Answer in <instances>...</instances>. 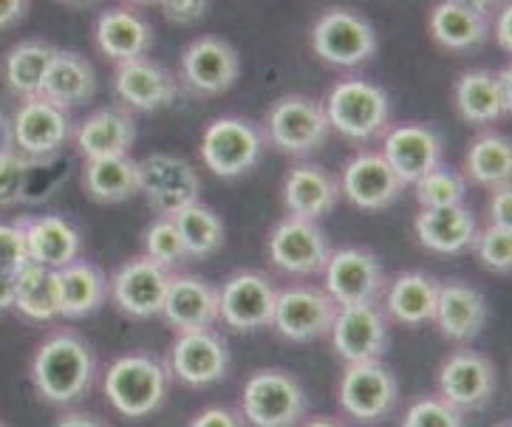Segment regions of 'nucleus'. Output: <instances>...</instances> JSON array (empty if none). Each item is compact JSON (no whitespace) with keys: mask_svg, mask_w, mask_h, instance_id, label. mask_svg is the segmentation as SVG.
<instances>
[{"mask_svg":"<svg viewBox=\"0 0 512 427\" xmlns=\"http://www.w3.org/2000/svg\"><path fill=\"white\" fill-rule=\"evenodd\" d=\"M323 289L337 306L377 303L385 289V272L380 258L363 247H346L331 252L323 269Z\"/></svg>","mask_w":512,"mask_h":427,"instance_id":"f3484780","label":"nucleus"},{"mask_svg":"<svg viewBox=\"0 0 512 427\" xmlns=\"http://www.w3.org/2000/svg\"><path fill=\"white\" fill-rule=\"evenodd\" d=\"M309 43L317 60L337 68H357L377 54L374 26L354 9L334 6L312 23Z\"/></svg>","mask_w":512,"mask_h":427,"instance_id":"39448f33","label":"nucleus"},{"mask_svg":"<svg viewBox=\"0 0 512 427\" xmlns=\"http://www.w3.org/2000/svg\"><path fill=\"white\" fill-rule=\"evenodd\" d=\"M94 94H97L94 63L88 57H83L80 51L57 49L49 66V74L43 80L40 97L54 102L63 111H71V108H80L85 102H91Z\"/></svg>","mask_w":512,"mask_h":427,"instance_id":"7c9ffc66","label":"nucleus"},{"mask_svg":"<svg viewBox=\"0 0 512 427\" xmlns=\"http://www.w3.org/2000/svg\"><path fill=\"white\" fill-rule=\"evenodd\" d=\"M323 108H326L331 131H337L351 142H371L377 136H385L391 128L388 91L360 77L331 85Z\"/></svg>","mask_w":512,"mask_h":427,"instance_id":"7ed1b4c3","label":"nucleus"},{"mask_svg":"<svg viewBox=\"0 0 512 427\" xmlns=\"http://www.w3.org/2000/svg\"><path fill=\"white\" fill-rule=\"evenodd\" d=\"M428 32L436 46L447 51H473L490 37V15L442 0L430 9Z\"/></svg>","mask_w":512,"mask_h":427,"instance_id":"473e14b6","label":"nucleus"},{"mask_svg":"<svg viewBox=\"0 0 512 427\" xmlns=\"http://www.w3.org/2000/svg\"><path fill=\"white\" fill-rule=\"evenodd\" d=\"M512 9H510V0H504V9H501V15H498L496 20V29H493V34H496V43L501 46V49L510 54L512 51Z\"/></svg>","mask_w":512,"mask_h":427,"instance_id":"3c124183","label":"nucleus"},{"mask_svg":"<svg viewBox=\"0 0 512 427\" xmlns=\"http://www.w3.org/2000/svg\"><path fill=\"white\" fill-rule=\"evenodd\" d=\"M15 309L34 323L60 317V278L57 269L29 263L15 275Z\"/></svg>","mask_w":512,"mask_h":427,"instance_id":"e433bc0d","label":"nucleus"},{"mask_svg":"<svg viewBox=\"0 0 512 427\" xmlns=\"http://www.w3.org/2000/svg\"><path fill=\"white\" fill-rule=\"evenodd\" d=\"M241 74V57L230 40L204 34L196 37L179 60V85L199 97H221Z\"/></svg>","mask_w":512,"mask_h":427,"instance_id":"f8f14e48","label":"nucleus"},{"mask_svg":"<svg viewBox=\"0 0 512 427\" xmlns=\"http://www.w3.org/2000/svg\"><path fill=\"white\" fill-rule=\"evenodd\" d=\"M436 329L453 343H470L476 340L484 323H487V300L479 289L467 286L462 280H447L439 283L436 297V314H433Z\"/></svg>","mask_w":512,"mask_h":427,"instance_id":"cd10ccee","label":"nucleus"},{"mask_svg":"<svg viewBox=\"0 0 512 427\" xmlns=\"http://www.w3.org/2000/svg\"><path fill=\"white\" fill-rule=\"evenodd\" d=\"M241 413L249 427H298L306 416V391L281 368H261L244 382Z\"/></svg>","mask_w":512,"mask_h":427,"instance_id":"20e7f679","label":"nucleus"},{"mask_svg":"<svg viewBox=\"0 0 512 427\" xmlns=\"http://www.w3.org/2000/svg\"><path fill=\"white\" fill-rule=\"evenodd\" d=\"M139 196H145L156 215L173 218L199 201L201 179L196 167L182 156L150 153L139 162Z\"/></svg>","mask_w":512,"mask_h":427,"instance_id":"9d476101","label":"nucleus"},{"mask_svg":"<svg viewBox=\"0 0 512 427\" xmlns=\"http://www.w3.org/2000/svg\"><path fill=\"white\" fill-rule=\"evenodd\" d=\"M17 224L23 227L32 263L63 269L80 258L83 249L80 230L63 215H32V218H20Z\"/></svg>","mask_w":512,"mask_h":427,"instance_id":"c85d7f7f","label":"nucleus"},{"mask_svg":"<svg viewBox=\"0 0 512 427\" xmlns=\"http://www.w3.org/2000/svg\"><path fill=\"white\" fill-rule=\"evenodd\" d=\"M32 263L29 247H26V235L20 224H3L0 221V272L17 275Z\"/></svg>","mask_w":512,"mask_h":427,"instance_id":"a18cd8bd","label":"nucleus"},{"mask_svg":"<svg viewBox=\"0 0 512 427\" xmlns=\"http://www.w3.org/2000/svg\"><path fill=\"white\" fill-rule=\"evenodd\" d=\"M498 427H512V425H510V422H504V425H498Z\"/></svg>","mask_w":512,"mask_h":427,"instance_id":"bf43d9fd","label":"nucleus"},{"mask_svg":"<svg viewBox=\"0 0 512 427\" xmlns=\"http://www.w3.org/2000/svg\"><path fill=\"white\" fill-rule=\"evenodd\" d=\"M487 218L490 224L498 227H512V190L510 184H501L490 190V201H487Z\"/></svg>","mask_w":512,"mask_h":427,"instance_id":"de8ad7c7","label":"nucleus"},{"mask_svg":"<svg viewBox=\"0 0 512 427\" xmlns=\"http://www.w3.org/2000/svg\"><path fill=\"white\" fill-rule=\"evenodd\" d=\"M60 278V317L80 320L100 309L108 297V278L97 263L77 261L57 269Z\"/></svg>","mask_w":512,"mask_h":427,"instance_id":"c9c22d12","label":"nucleus"},{"mask_svg":"<svg viewBox=\"0 0 512 427\" xmlns=\"http://www.w3.org/2000/svg\"><path fill=\"white\" fill-rule=\"evenodd\" d=\"M470 247H473L484 269H490L496 275H510L512 272V227L487 224L476 232Z\"/></svg>","mask_w":512,"mask_h":427,"instance_id":"79ce46f5","label":"nucleus"},{"mask_svg":"<svg viewBox=\"0 0 512 427\" xmlns=\"http://www.w3.org/2000/svg\"><path fill=\"white\" fill-rule=\"evenodd\" d=\"M303 427H346L343 422H337V419H331V416H314L309 419Z\"/></svg>","mask_w":512,"mask_h":427,"instance_id":"6e6d98bb","label":"nucleus"},{"mask_svg":"<svg viewBox=\"0 0 512 427\" xmlns=\"http://www.w3.org/2000/svg\"><path fill=\"white\" fill-rule=\"evenodd\" d=\"M402 427H464V416L442 396H425L408 408Z\"/></svg>","mask_w":512,"mask_h":427,"instance_id":"37998d69","label":"nucleus"},{"mask_svg":"<svg viewBox=\"0 0 512 427\" xmlns=\"http://www.w3.org/2000/svg\"><path fill=\"white\" fill-rule=\"evenodd\" d=\"M405 190V181L394 173V167L385 162L382 153L363 150L354 159H348L340 176V193L351 201L357 210H388Z\"/></svg>","mask_w":512,"mask_h":427,"instance_id":"4be33fe9","label":"nucleus"},{"mask_svg":"<svg viewBox=\"0 0 512 427\" xmlns=\"http://www.w3.org/2000/svg\"><path fill=\"white\" fill-rule=\"evenodd\" d=\"M32 162L23 159L15 148L0 150V207H12L26 196Z\"/></svg>","mask_w":512,"mask_h":427,"instance_id":"c03bdc74","label":"nucleus"},{"mask_svg":"<svg viewBox=\"0 0 512 427\" xmlns=\"http://www.w3.org/2000/svg\"><path fill=\"white\" fill-rule=\"evenodd\" d=\"M173 221H176V230L182 235L187 258H210L224 247L227 230H224L221 215L215 213L213 207L196 201V204H190V207H184L173 215Z\"/></svg>","mask_w":512,"mask_h":427,"instance_id":"58836bf2","label":"nucleus"},{"mask_svg":"<svg viewBox=\"0 0 512 427\" xmlns=\"http://www.w3.org/2000/svg\"><path fill=\"white\" fill-rule=\"evenodd\" d=\"M380 153L408 187L442 165V139L425 125H397L382 136Z\"/></svg>","mask_w":512,"mask_h":427,"instance_id":"a878e982","label":"nucleus"},{"mask_svg":"<svg viewBox=\"0 0 512 427\" xmlns=\"http://www.w3.org/2000/svg\"><path fill=\"white\" fill-rule=\"evenodd\" d=\"M450 3H459L464 9H473V12H481V15H490L501 0H450Z\"/></svg>","mask_w":512,"mask_h":427,"instance_id":"5fc2aeb1","label":"nucleus"},{"mask_svg":"<svg viewBox=\"0 0 512 427\" xmlns=\"http://www.w3.org/2000/svg\"><path fill=\"white\" fill-rule=\"evenodd\" d=\"M266 252H269V261L281 272L309 278V275H323L331 247L326 232L320 230L317 221L286 215L269 230Z\"/></svg>","mask_w":512,"mask_h":427,"instance_id":"9b49d317","label":"nucleus"},{"mask_svg":"<svg viewBox=\"0 0 512 427\" xmlns=\"http://www.w3.org/2000/svg\"><path fill=\"white\" fill-rule=\"evenodd\" d=\"M114 94L128 111L153 114L165 111L179 97V77L150 57L114 66Z\"/></svg>","mask_w":512,"mask_h":427,"instance_id":"412c9836","label":"nucleus"},{"mask_svg":"<svg viewBox=\"0 0 512 427\" xmlns=\"http://www.w3.org/2000/svg\"><path fill=\"white\" fill-rule=\"evenodd\" d=\"M413 193L422 210H439V207H453L464 204L467 196V181L459 170L453 167H433L422 179L413 181Z\"/></svg>","mask_w":512,"mask_h":427,"instance_id":"ea45409f","label":"nucleus"},{"mask_svg":"<svg viewBox=\"0 0 512 427\" xmlns=\"http://www.w3.org/2000/svg\"><path fill=\"white\" fill-rule=\"evenodd\" d=\"M66 3H77V6H83V3H94V0H66Z\"/></svg>","mask_w":512,"mask_h":427,"instance_id":"13d9d810","label":"nucleus"},{"mask_svg":"<svg viewBox=\"0 0 512 427\" xmlns=\"http://www.w3.org/2000/svg\"><path fill=\"white\" fill-rule=\"evenodd\" d=\"M102 388L119 416L145 419L165 405L170 371L165 362L148 351H131L108 365Z\"/></svg>","mask_w":512,"mask_h":427,"instance_id":"f03ea898","label":"nucleus"},{"mask_svg":"<svg viewBox=\"0 0 512 427\" xmlns=\"http://www.w3.org/2000/svg\"><path fill=\"white\" fill-rule=\"evenodd\" d=\"M230 368V348L213 329L184 331L173 340L167 354V371L187 388L215 385L230 374Z\"/></svg>","mask_w":512,"mask_h":427,"instance_id":"a211bd4d","label":"nucleus"},{"mask_svg":"<svg viewBox=\"0 0 512 427\" xmlns=\"http://www.w3.org/2000/svg\"><path fill=\"white\" fill-rule=\"evenodd\" d=\"M85 196L97 204H122L139 196V162L128 156L88 159L83 167Z\"/></svg>","mask_w":512,"mask_h":427,"instance_id":"f704fd0d","label":"nucleus"},{"mask_svg":"<svg viewBox=\"0 0 512 427\" xmlns=\"http://www.w3.org/2000/svg\"><path fill=\"white\" fill-rule=\"evenodd\" d=\"M337 303L326 295V289L317 286H289L278 289L272 329L289 343H312L320 337H329Z\"/></svg>","mask_w":512,"mask_h":427,"instance_id":"2eb2a0df","label":"nucleus"},{"mask_svg":"<svg viewBox=\"0 0 512 427\" xmlns=\"http://www.w3.org/2000/svg\"><path fill=\"white\" fill-rule=\"evenodd\" d=\"M54 427H111L105 419L94 416V413H83V411H71L66 416H60Z\"/></svg>","mask_w":512,"mask_h":427,"instance_id":"603ef678","label":"nucleus"},{"mask_svg":"<svg viewBox=\"0 0 512 427\" xmlns=\"http://www.w3.org/2000/svg\"><path fill=\"white\" fill-rule=\"evenodd\" d=\"M334 354L346 362L382 360L388 351V314L377 303H354L340 306L331 323Z\"/></svg>","mask_w":512,"mask_h":427,"instance_id":"6ab92c4d","label":"nucleus"},{"mask_svg":"<svg viewBox=\"0 0 512 427\" xmlns=\"http://www.w3.org/2000/svg\"><path fill=\"white\" fill-rule=\"evenodd\" d=\"M74 148L88 159H108V156H128L136 142V119L125 105H108L88 114L71 133Z\"/></svg>","mask_w":512,"mask_h":427,"instance_id":"5701e85b","label":"nucleus"},{"mask_svg":"<svg viewBox=\"0 0 512 427\" xmlns=\"http://www.w3.org/2000/svg\"><path fill=\"white\" fill-rule=\"evenodd\" d=\"M32 385L37 396L49 405H74L80 402L97 379V354L74 331H54L34 351Z\"/></svg>","mask_w":512,"mask_h":427,"instance_id":"f257e3e1","label":"nucleus"},{"mask_svg":"<svg viewBox=\"0 0 512 427\" xmlns=\"http://www.w3.org/2000/svg\"><path fill=\"white\" fill-rule=\"evenodd\" d=\"M264 131L269 145L286 156H306L329 139V119L323 102L306 94H286L266 111Z\"/></svg>","mask_w":512,"mask_h":427,"instance_id":"0eeeda50","label":"nucleus"},{"mask_svg":"<svg viewBox=\"0 0 512 427\" xmlns=\"http://www.w3.org/2000/svg\"><path fill=\"white\" fill-rule=\"evenodd\" d=\"M464 170H467V179L479 187H501V184H510L512 176V145L507 136H501L496 131L479 133L464 156Z\"/></svg>","mask_w":512,"mask_h":427,"instance_id":"4c0bfd02","label":"nucleus"},{"mask_svg":"<svg viewBox=\"0 0 512 427\" xmlns=\"http://www.w3.org/2000/svg\"><path fill=\"white\" fill-rule=\"evenodd\" d=\"M159 317L176 334L213 329L218 323V289L199 275H173Z\"/></svg>","mask_w":512,"mask_h":427,"instance_id":"393cba45","label":"nucleus"},{"mask_svg":"<svg viewBox=\"0 0 512 427\" xmlns=\"http://www.w3.org/2000/svg\"><path fill=\"white\" fill-rule=\"evenodd\" d=\"M0 427H6V425H3V422H0Z\"/></svg>","mask_w":512,"mask_h":427,"instance_id":"052dcab7","label":"nucleus"},{"mask_svg":"<svg viewBox=\"0 0 512 427\" xmlns=\"http://www.w3.org/2000/svg\"><path fill=\"white\" fill-rule=\"evenodd\" d=\"M397 396V377L382 360L348 362L343 377H340V385H337L340 411L346 413L348 419L363 422V425L382 422L394 411Z\"/></svg>","mask_w":512,"mask_h":427,"instance_id":"6e6552de","label":"nucleus"},{"mask_svg":"<svg viewBox=\"0 0 512 427\" xmlns=\"http://www.w3.org/2000/svg\"><path fill=\"white\" fill-rule=\"evenodd\" d=\"M54 54H57V46H51L49 40H40V37L15 43L6 51L3 66H0V77L9 88V94H15L20 102L40 97Z\"/></svg>","mask_w":512,"mask_h":427,"instance_id":"2f4dec72","label":"nucleus"},{"mask_svg":"<svg viewBox=\"0 0 512 427\" xmlns=\"http://www.w3.org/2000/svg\"><path fill=\"white\" fill-rule=\"evenodd\" d=\"M15 309V275L0 272V312Z\"/></svg>","mask_w":512,"mask_h":427,"instance_id":"864d4df0","label":"nucleus"},{"mask_svg":"<svg viewBox=\"0 0 512 427\" xmlns=\"http://www.w3.org/2000/svg\"><path fill=\"white\" fill-rule=\"evenodd\" d=\"M32 0H0V32L15 29L23 17L29 15Z\"/></svg>","mask_w":512,"mask_h":427,"instance_id":"8fccbe9b","label":"nucleus"},{"mask_svg":"<svg viewBox=\"0 0 512 427\" xmlns=\"http://www.w3.org/2000/svg\"><path fill=\"white\" fill-rule=\"evenodd\" d=\"M201 162L218 179H241L261 162L264 136L241 116H218L201 133Z\"/></svg>","mask_w":512,"mask_h":427,"instance_id":"423d86ee","label":"nucleus"},{"mask_svg":"<svg viewBox=\"0 0 512 427\" xmlns=\"http://www.w3.org/2000/svg\"><path fill=\"white\" fill-rule=\"evenodd\" d=\"M496 391V365L473 348L453 351L439 365V396L456 411H481L493 402Z\"/></svg>","mask_w":512,"mask_h":427,"instance_id":"dca6fc26","label":"nucleus"},{"mask_svg":"<svg viewBox=\"0 0 512 427\" xmlns=\"http://www.w3.org/2000/svg\"><path fill=\"white\" fill-rule=\"evenodd\" d=\"M71 133L74 125L68 119V111L43 97L23 99L12 116L15 150L32 165H43L54 159L71 142Z\"/></svg>","mask_w":512,"mask_h":427,"instance_id":"1a4fd4ad","label":"nucleus"},{"mask_svg":"<svg viewBox=\"0 0 512 427\" xmlns=\"http://www.w3.org/2000/svg\"><path fill=\"white\" fill-rule=\"evenodd\" d=\"M439 297V280L425 272H399L385 295V314L402 326L433 323Z\"/></svg>","mask_w":512,"mask_h":427,"instance_id":"72a5a7b5","label":"nucleus"},{"mask_svg":"<svg viewBox=\"0 0 512 427\" xmlns=\"http://www.w3.org/2000/svg\"><path fill=\"white\" fill-rule=\"evenodd\" d=\"M283 207L289 215L320 221L340 204V179L320 165H295L281 184Z\"/></svg>","mask_w":512,"mask_h":427,"instance_id":"bb28decb","label":"nucleus"},{"mask_svg":"<svg viewBox=\"0 0 512 427\" xmlns=\"http://www.w3.org/2000/svg\"><path fill=\"white\" fill-rule=\"evenodd\" d=\"M133 6H153V3H159V0H128Z\"/></svg>","mask_w":512,"mask_h":427,"instance_id":"4d7b16f0","label":"nucleus"},{"mask_svg":"<svg viewBox=\"0 0 512 427\" xmlns=\"http://www.w3.org/2000/svg\"><path fill=\"white\" fill-rule=\"evenodd\" d=\"M453 105L467 125L490 128L510 116L512 91L510 68L490 71V68H470L456 80L453 88Z\"/></svg>","mask_w":512,"mask_h":427,"instance_id":"aec40b11","label":"nucleus"},{"mask_svg":"<svg viewBox=\"0 0 512 427\" xmlns=\"http://www.w3.org/2000/svg\"><path fill=\"white\" fill-rule=\"evenodd\" d=\"M94 43L102 57L119 66L148 57L153 46V26L131 6H111L102 9L94 20Z\"/></svg>","mask_w":512,"mask_h":427,"instance_id":"b1692460","label":"nucleus"},{"mask_svg":"<svg viewBox=\"0 0 512 427\" xmlns=\"http://www.w3.org/2000/svg\"><path fill=\"white\" fill-rule=\"evenodd\" d=\"M190 427H241V419L238 413L227 408H207L190 422Z\"/></svg>","mask_w":512,"mask_h":427,"instance_id":"09e8293b","label":"nucleus"},{"mask_svg":"<svg viewBox=\"0 0 512 427\" xmlns=\"http://www.w3.org/2000/svg\"><path fill=\"white\" fill-rule=\"evenodd\" d=\"M413 232L428 252L459 255L473 244L479 232V221L470 207L453 204V207H439V210H422L413 221Z\"/></svg>","mask_w":512,"mask_h":427,"instance_id":"c756f323","label":"nucleus"},{"mask_svg":"<svg viewBox=\"0 0 512 427\" xmlns=\"http://www.w3.org/2000/svg\"><path fill=\"white\" fill-rule=\"evenodd\" d=\"M170 280H173L170 269L153 263L148 255H136L111 275L108 295L122 314L136 317V320H150L162 314Z\"/></svg>","mask_w":512,"mask_h":427,"instance_id":"4468645a","label":"nucleus"},{"mask_svg":"<svg viewBox=\"0 0 512 427\" xmlns=\"http://www.w3.org/2000/svg\"><path fill=\"white\" fill-rule=\"evenodd\" d=\"M275 300H278V286L269 275L255 269L235 272L218 289V320L238 334L266 329L272 323Z\"/></svg>","mask_w":512,"mask_h":427,"instance_id":"ddd939ff","label":"nucleus"},{"mask_svg":"<svg viewBox=\"0 0 512 427\" xmlns=\"http://www.w3.org/2000/svg\"><path fill=\"white\" fill-rule=\"evenodd\" d=\"M159 6L173 26H196L210 12V0H159Z\"/></svg>","mask_w":512,"mask_h":427,"instance_id":"49530a36","label":"nucleus"},{"mask_svg":"<svg viewBox=\"0 0 512 427\" xmlns=\"http://www.w3.org/2000/svg\"><path fill=\"white\" fill-rule=\"evenodd\" d=\"M142 244H145V255H148L150 261L165 266L170 272L179 263L187 261V249H184L182 235L176 230V221L173 218L159 215L148 230H145V235H142Z\"/></svg>","mask_w":512,"mask_h":427,"instance_id":"a19ab883","label":"nucleus"}]
</instances>
